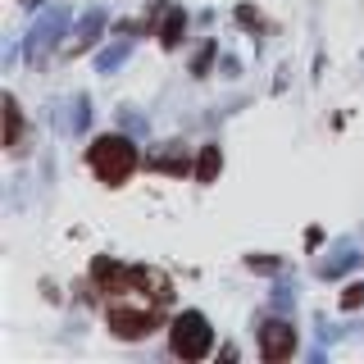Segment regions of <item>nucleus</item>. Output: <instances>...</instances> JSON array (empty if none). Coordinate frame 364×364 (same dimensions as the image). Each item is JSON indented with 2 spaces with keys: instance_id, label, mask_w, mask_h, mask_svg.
<instances>
[{
  "instance_id": "f257e3e1",
  "label": "nucleus",
  "mask_w": 364,
  "mask_h": 364,
  "mask_svg": "<svg viewBox=\"0 0 364 364\" xmlns=\"http://www.w3.org/2000/svg\"><path fill=\"white\" fill-rule=\"evenodd\" d=\"M155 282H159L155 269H123V264L105 282V323H109L114 337L136 341V337L155 333L159 310H164V296H168V287L146 291V287H155Z\"/></svg>"
},
{
  "instance_id": "f03ea898",
  "label": "nucleus",
  "mask_w": 364,
  "mask_h": 364,
  "mask_svg": "<svg viewBox=\"0 0 364 364\" xmlns=\"http://www.w3.org/2000/svg\"><path fill=\"white\" fill-rule=\"evenodd\" d=\"M87 164H91V173H96L100 182L123 187V182L132 178V168H136V146H132V136H123V132L96 136V141H91V151H87Z\"/></svg>"
},
{
  "instance_id": "7ed1b4c3",
  "label": "nucleus",
  "mask_w": 364,
  "mask_h": 364,
  "mask_svg": "<svg viewBox=\"0 0 364 364\" xmlns=\"http://www.w3.org/2000/svg\"><path fill=\"white\" fill-rule=\"evenodd\" d=\"M168 346H173L178 360H205L214 346V328L210 318H205L200 310H182L173 318V328H168Z\"/></svg>"
},
{
  "instance_id": "20e7f679",
  "label": "nucleus",
  "mask_w": 364,
  "mask_h": 364,
  "mask_svg": "<svg viewBox=\"0 0 364 364\" xmlns=\"http://www.w3.org/2000/svg\"><path fill=\"white\" fill-rule=\"evenodd\" d=\"M64 23H68V9H64V5H50L37 23H32V32H28V60H32V64H41L46 55L60 46Z\"/></svg>"
},
{
  "instance_id": "39448f33",
  "label": "nucleus",
  "mask_w": 364,
  "mask_h": 364,
  "mask_svg": "<svg viewBox=\"0 0 364 364\" xmlns=\"http://www.w3.org/2000/svg\"><path fill=\"white\" fill-rule=\"evenodd\" d=\"M259 355L269 364H282V360L296 355V328L287 318H269V323L259 328Z\"/></svg>"
},
{
  "instance_id": "423d86ee",
  "label": "nucleus",
  "mask_w": 364,
  "mask_h": 364,
  "mask_svg": "<svg viewBox=\"0 0 364 364\" xmlns=\"http://www.w3.org/2000/svg\"><path fill=\"white\" fill-rule=\"evenodd\" d=\"M146 168H155V173H168V178H182L187 173V151H182V141H164L155 146L151 155H146Z\"/></svg>"
},
{
  "instance_id": "0eeeda50",
  "label": "nucleus",
  "mask_w": 364,
  "mask_h": 364,
  "mask_svg": "<svg viewBox=\"0 0 364 364\" xmlns=\"http://www.w3.org/2000/svg\"><path fill=\"white\" fill-rule=\"evenodd\" d=\"M100 32H105V9H87V14L77 18V28H73V41H68V50H73V55L91 50Z\"/></svg>"
},
{
  "instance_id": "6e6552de",
  "label": "nucleus",
  "mask_w": 364,
  "mask_h": 364,
  "mask_svg": "<svg viewBox=\"0 0 364 364\" xmlns=\"http://www.w3.org/2000/svg\"><path fill=\"white\" fill-rule=\"evenodd\" d=\"M182 32H187V14H182V5H164V14H159V46H173L182 41Z\"/></svg>"
},
{
  "instance_id": "1a4fd4ad",
  "label": "nucleus",
  "mask_w": 364,
  "mask_h": 364,
  "mask_svg": "<svg viewBox=\"0 0 364 364\" xmlns=\"http://www.w3.org/2000/svg\"><path fill=\"white\" fill-rule=\"evenodd\" d=\"M128 55H132V37H119V41H109L105 50L96 55V68H100V73H114V68L128 60Z\"/></svg>"
},
{
  "instance_id": "9d476101",
  "label": "nucleus",
  "mask_w": 364,
  "mask_h": 364,
  "mask_svg": "<svg viewBox=\"0 0 364 364\" xmlns=\"http://www.w3.org/2000/svg\"><path fill=\"white\" fill-rule=\"evenodd\" d=\"M5 146L9 151H18L23 146V114H18V100L5 96Z\"/></svg>"
},
{
  "instance_id": "9b49d317",
  "label": "nucleus",
  "mask_w": 364,
  "mask_h": 364,
  "mask_svg": "<svg viewBox=\"0 0 364 364\" xmlns=\"http://www.w3.org/2000/svg\"><path fill=\"white\" fill-rule=\"evenodd\" d=\"M223 168V151L219 146H200V159H196V182H214Z\"/></svg>"
},
{
  "instance_id": "f8f14e48",
  "label": "nucleus",
  "mask_w": 364,
  "mask_h": 364,
  "mask_svg": "<svg viewBox=\"0 0 364 364\" xmlns=\"http://www.w3.org/2000/svg\"><path fill=\"white\" fill-rule=\"evenodd\" d=\"M355 264H360V255H355V250H341L337 259H328V264H323V278H341V273H346V269H355Z\"/></svg>"
},
{
  "instance_id": "ddd939ff",
  "label": "nucleus",
  "mask_w": 364,
  "mask_h": 364,
  "mask_svg": "<svg viewBox=\"0 0 364 364\" xmlns=\"http://www.w3.org/2000/svg\"><path fill=\"white\" fill-rule=\"evenodd\" d=\"M214 55H219V41H205L200 50H196V60H191V73H210V64H214Z\"/></svg>"
},
{
  "instance_id": "4468645a",
  "label": "nucleus",
  "mask_w": 364,
  "mask_h": 364,
  "mask_svg": "<svg viewBox=\"0 0 364 364\" xmlns=\"http://www.w3.org/2000/svg\"><path fill=\"white\" fill-rule=\"evenodd\" d=\"M360 305H364V282H350L341 291V310H360Z\"/></svg>"
},
{
  "instance_id": "2eb2a0df",
  "label": "nucleus",
  "mask_w": 364,
  "mask_h": 364,
  "mask_svg": "<svg viewBox=\"0 0 364 364\" xmlns=\"http://www.w3.org/2000/svg\"><path fill=\"white\" fill-rule=\"evenodd\" d=\"M87 119H91L87 96H77V100H73V119H68V128H73V132H82V128H87Z\"/></svg>"
},
{
  "instance_id": "dca6fc26",
  "label": "nucleus",
  "mask_w": 364,
  "mask_h": 364,
  "mask_svg": "<svg viewBox=\"0 0 364 364\" xmlns=\"http://www.w3.org/2000/svg\"><path fill=\"white\" fill-rule=\"evenodd\" d=\"M246 264H250V269H259V273H278V269H282V264H278L273 255H250Z\"/></svg>"
},
{
  "instance_id": "f3484780",
  "label": "nucleus",
  "mask_w": 364,
  "mask_h": 364,
  "mask_svg": "<svg viewBox=\"0 0 364 364\" xmlns=\"http://www.w3.org/2000/svg\"><path fill=\"white\" fill-rule=\"evenodd\" d=\"M119 119H123V128H128V132H146V119H141V114H132V109H123V114H119Z\"/></svg>"
},
{
  "instance_id": "a211bd4d",
  "label": "nucleus",
  "mask_w": 364,
  "mask_h": 364,
  "mask_svg": "<svg viewBox=\"0 0 364 364\" xmlns=\"http://www.w3.org/2000/svg\"><path fill=\"white\" fill-rule=\"evenodd\" d=\"M237 23H242V28H259V14L250 5H242V9H237Z\"/></svg>"
},
{
  "instance_id": "6ab92c4d",
  "label": "nucleus",
  "mask_w": 364,
  "mask_h": 364,
  "mask_svg": "<svg viewBox=\"0 0 364 364\" xmlns=\"http://www.w3.org/2000/svg\"><path fill=\"white\" fill-rule=\"evenodd\" d=\"M23 5H41V0H23Z\"/></svg>"
}]
</instances>
